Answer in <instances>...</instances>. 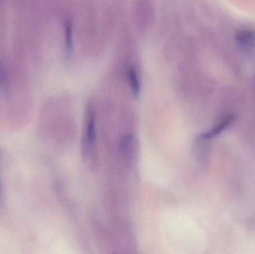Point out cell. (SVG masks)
<instances>
[{
  "mask_svg": "<svg viewBox=\"0 0 255 254\" xmlns=\"http://www.w3.org/2000/svg\"><path fill=\"white\" fill-rule=\"evenodd\" d=\"M153 0H135L133 17L139 31H148L154 19Z\"/></svg>",
  "mask_w": 255,
  "mask_h": 254,
  "instance_id": "6da1fadb",
  "label": "cell"
},
{
  "mask_svg": "<svg viewBox=\"0 0 255 254\" xmlns=\"http://www.w3.org/2000/svg\"><path fill=\"white\" fill-rule=\"evenodd\" d=\"M87 143L89 145H93L95 141V116L91 113L88 120V128H87Z\"/></svg>",
  "mask_w": 255,
  "mask_h": 254,
  "instance_id": "3957f363",
  "label": "cell"
},
{
  "mask_svg": "<svg viewBox=\"0 0 255 254\" xmlns=\"http://www.w3.org/2000/svg\"><path fill=\"white\" fill-rule=\"evenodd\" d=\"M1 195L2 193H1V179H0V202L1 201Z\"/></svg>",
  "mask_w": 255,
  "mask_h": 254,
  "instance_id": "5b68a950",
  "label": "cell"
},
{
  "mask_svg": "<svg viewBox=\"0 0 255 254\" xmlns=\"http://www.w3.org/2000/svg\"><path fill=\"white\" fill-rule=\"evenodd\" d=\"M254 40V34L250 31H243L238 36V42L243 46H250L253 43Z\"/></svg>",
  "mask_w": 255,
  "mask_h": 254,
  "instance_id": "277c9868",
  "label": "cell"
},
{
  "mask_svg": "<svg viewBox=\"0 0 255 254\" xmlns=\"http://www.w3.org/2000/svg\"><path fill=\"white\" fill-rule=\"evenodd\" d=\"M233 115L231 114L229 115V116H226L218 125H216L214 128H213L212 129L208 131V132L202 134L201 137H202V139H203V140H210V139L217 137V135H219V134H221L223 131H225V130L233 122Z\"/></svg>",
  "mask_w": 255,
  "mask_h": 254,
  "instance_id": "7a4b0ae2",
  "label": "cell"
}]
</instances>
